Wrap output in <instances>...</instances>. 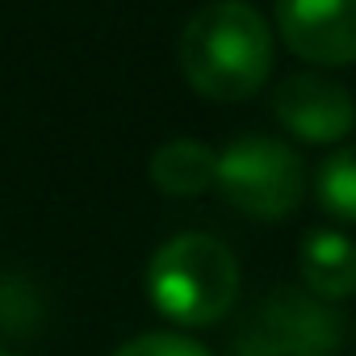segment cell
<instances>
[{
  "label": "cell",
  "mask_w": 356,
  "mask_h": 356,
  "mask_svg": "<svg viewBox=\"0 0 356 356\" xmlns=\"http://www.w3.org/2000/svg\"><path fill=\"white\" fill-rule=\"evenodd\" d=\"M147 293L163 318L181 327L222 323L239 298V260L214 235H176L151 256Z\"/></svg>",
  "instance_id": "2"
},
{
  "label": "cell",
  "mask_w": 356,
  "mask_h": 356,
  "mask_svg": "<svg viewBox=\"0 0 356 356\" xmlns=\"http://www.w3.org/2000/svg\"><path fill=\"white\" fill-rule=\"evenodd\" d=\"M273 118L293 138L314 143V147H331V143L352 134L356 101L343 84H335L318 72H302V76L281 80V88L273 92Z\"/></svg>",
  "instance_id": "6"
},
{
  "label": "cell",
  "mask_w": 356,
  "mask_h": 356,
  "mask_svg": "<svg viewBox=\"0 0 356 356\" xmlns=\"http://www.w3.org/2000/svg\"><path fill=\"white\" fill-rule=\"evenodd\" d=\"M113 356H210L197 339L176 335V331H147L130 343H122Z\"/></svg>",
  "instance_id": "10"
},
{
  "label": "cell",
  "mask_w": 356,
  "mask_h": 356,
  "mask_svg": "<svg viewBox=\"0 0 356 356\" xmlns=\"http://www.w3.org/2000/svg\"><path fill=\"white\" fill-rule=\"evenodd\" d=\"M214 189L248 218L281 222L306 197V168L302 155L268 134H243L227 151H218Z\"/></svg>",
  "instance_id": "3"
},
{
  "label": "cell",
  "mask_w": 356,
  "mask_h": 356,
  "mask_svg": "<svg viewBox=\"0 0 356 356\" xmlns=\"http://www.w3.org/2000/svg\"><path fill=\"white\" fill-rule=\"evenodd\" d=\"M298 268L306 293L318 302H343L356 293V243L335 227H318L302 239Z\"/></svg>",
  "instance_id": "7"
},
{
  "label": "cell",
  "mask_w": 356,
  "mask_h": 356,
  "mask_svg": "<svg viewBox=\"0 0 356 356\" xmlns=\"http://www.w3.org/2000/svg\"><path fill=\"white\" fill-rule=\"evenodd\" d=\"M0 356H9V352H0Z\"/></svg>",
  "instance_id": "11"
},
{
  "label": "cell",
  "mask_w": 356,
  "mask_h": 356,
  "mask_svg": "<svg viewBox=\"0 0 356 356\" xmlns=\"http://www.w3.org/2000/svg\"><path fill=\"white\" fill-rule=\"evenodd\" d=\"M314 197L327 218L356 227V147H339L335 155L323 159L314 176Z\"/></svg>",
  "instance_id": "9"
},
{
  "label": "cell",
  "mask_w": 356,
  "mask_h": 356,
  "mask_svg": "<svg viewBox=\"0 0 356 356\" xmlns=\"http://www.w3.org/2000/svg\"><path fill=\"white\" fill-rule=\"evenodd\" d=\"M176 59L193 92L210 101H248L273 72V30L248 0H214L185 22Z\"/></svg>",
  "instance_id": "1"
},
{
  "label": "cell",
  "mask_w": 356,
  "mask_h": 356,
  "mask_svg": "<svg viewBox=\"0 0 356 356\" xmlns=\"http://www.w3.org/2000/svg\"><path fill=\"white\" fill-rule=\"evenodd\" d=\"M214 168L218 151L197 138H172L151 155V181L163 197H202L206 189H214Z\"/></svg>",
  "instance_id": "8"
},
{
  "label": "cell",
  "mask_w": 356,
  "mask_h": 356,
  "mask_svg": "<svg viewBox=\"0 0 356 356\" xmlns=\"http://www.w3.org/2000/svg\"><path fill=\"white\" fill-rule=\"evenodd\" d=\"M281 42L314 67L356 63V0H277Z\"/></svg>",
  "instance_id": "5"
},
{
  "label": "cell",
  "mask_w": 356,
  "mask_h": 356,
  "mask_svg": "<svg viewBox=\"0 0 356 356\" xmlns=\"http://www.w3.org/2000/svg\"><path fill=\"white\" fill-rule=\"evenodd\" d=\"M343 343V314L306 289L264 293L239 323L235 356H335Z\"/></svg>",
  "instance_id": "4"
}]
</instances>
